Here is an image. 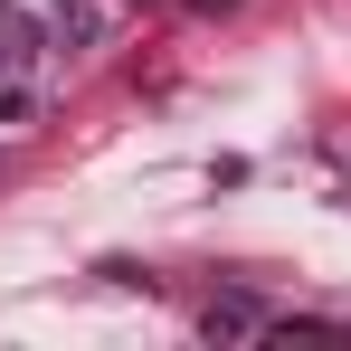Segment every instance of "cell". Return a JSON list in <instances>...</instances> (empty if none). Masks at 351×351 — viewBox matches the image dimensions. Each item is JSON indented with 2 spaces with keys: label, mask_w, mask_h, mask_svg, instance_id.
<instances>
[{
  "label": "cell",
  "mask_w": 351,
  "mask_h": 351,
  "mask_svg": "<svg viewBox=\"0 0 351 351\" xmlns=\"http://www.w3.org/2000/svg\"><path fill=\"white\" fill-rule=\"evenodd\" d=\"M199 332H209V342H247V332H266V313H256L247 294H228V304H209V313H199Z\"/></svg>",
  "instance_id": "cell-1"
}]
</instances>
